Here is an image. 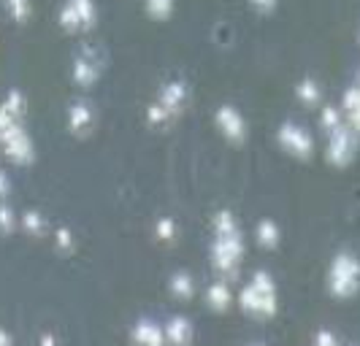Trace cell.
I'll list each match as a JSON object with an SVG mask.
<instances>
[{
	"label": "cell",
	"instance_id": "1",
	"mask_svg": "<svg viewBox=\"0 0 360 346\" xmlns=\"http://www.w3.org/2000/svg\"><path fill=\"white\" fill-rule=\"evenodd\" d=\"M360 287V262L352 255H342L330 265V292L347 298Z\"/></svg>",
	"mask_w": 360,
	"mask_h": 346
},
{
	"label": "cell",
	"instance_id": "2",
	"mask_svg": "<svg viewBox=\"0 0 360 346\" xmlns=\"http://www.w3.org/2000/svg\"><path fill=\"white\" fill-rule=\"evenodd\" d=\"M241 303L244 309L252 314H271L274 311V284L266 274H257L255 281L241 292Z\"/></svg>",
	"mask_w": 360,
	"mask_h": 346
},
{
	"label": "cell",
	"instance_id": "3",
	"mask_svg": "<svg viewBox=\"0 0 360 346\" xmlns=\"http://www.w3.org/2000/svg\"><path fill=\"white\" fill-rule=\"evenodd\" d=\"M355 154V135L352 128H333L330 130V144H328V160L336 165H344Z\"/></svg>",
	"mask_w": 360,
	"mask_h": 346
},
{
	"label": "cell",
	"instance_id": "4",
	"mask_svg": "<svg viewBox=\"0 0 360 346\" xmlns=\"http://www.w3.org/2000/svg\"><path fill=\"white\" fill-rule=\"evenodd\" d=\"M279 141H282L285 149H290V152L298 154V157H307L309 152H311V138H309L307 130H301L298 125H282Z\"/></svg>",
	"mask_w": 360,
	"mask_h": 346
},
{
	"label": "cell",
	"instance_id": "5",
	"mask_svg": "<svg viewBox=\"0 0 360 346\" xmlns=\"http://www.w3.org/2000/svg\"><path fill=\"white\" fill-rule=\"evenodd\" d=\"M217 122H219V128L222 133L228 135V138H233V141H241L244 138V119H241V114L231 106H222V109L217 111Z\"/></svg>",
	"mask_w": 360,
	"mask_h": 346
},
{
	"label": "cell",
	"instance_id": "6",
	"mask_svg": "<svg viewBox=\"0 0 360 346\" xmlns=\"http://www.w3.org/2000/svg\"><path fill=\"white\" fill-rule=\"evenodd\" d=\"M344 109H347L349 128L360 130V84L347 92V98H344Z\"/></svg>",
	"mask_w": 360,
	"mask_h": 346
},
{
	"label": "cell",
	"instance_id": "7",
	"mask_svg": "<svg viewBox=\"0 0 360 346\" xmlns=\"http://www.w3.org/2000/svg\"><path fill=\"white\" fill-rule=\"evenodd\" d=\"M136 341L141 346H160L162 344V335L158 328H152V325H139L136 330Z\"/></svg>",
	"mask_w": 360,
	"mask_h": 346
},
{
	"label": "cell",
	"instance_id": "8",
	"mask_svg": "<svg viewBox=\"0 0 360 346\" xmlns=\"http://www.w3.org/2000/svg\"><path fill=\"white\" fill-rule=\"evenodd\" d=\"M209 300H212V306H214V309H225V306H228V300H231L228 287H225V284H214V287L209 290Z\"/></svg>",
	"mask_w": 360,
	"mask_h": 346
},
{
	"label": "cell",
	"instance_id": "9",
	"mask_svg": "<svg viewBox=\"0 0 360 346\" xmlns=\"http://www.w3.org/2000/svg\"><path fill=\"white\" fill-rule=\"evenodd\" d=\"M168 335H171V341L174 344H179V346H184L187 341H190V328H187V322H174L171 325V330H168Z\"/></svg>",
	"mask_w": 360,
	"mask_h": 346
},
{
	"label": "cell",
	"instance_id": "10",
	"mask_svg": "<svg viewBox=\"0 0 360 346\" xmlns=\"http://www.w3.org/2000/svg\"><path fill=\"white\" fill-rule=\"evenodd\" d=\"M146 8H149V14H155V17H168L171 14V8H174V0H146Z\"/></svg>",
	"mask_w": 360,
	"mask_h": 346
},
{
	"label": "cell",
	"instance_id": "11",
	"mask_svg": "<svg viewBox=\"0 0 360 346\" xmlns=\"http://www.w3.org/2000/svg\"><path fill=\"white\" fill-rule=\"evenodd\" d=\"M257 236H260V244H263V246H274V244H276V227H274L271 222H263L260 230H257Z\"/></svg>",
	"mask_w": 360,
	"mask_h": 346
},
{
	"label": "cell",
	"instance_id": "12",
	"mask_svg": "<svg viewBox=\"0 0 360 346\" xmlns=\"http://www.w3.org/2000/svg\"><path fill=\"white\" fill-rule=\"evenodd\" d=\"M298 95H301L304 100H317V98H320V90H317L314 81H304V84L298 87Z\"/></svg>",
	"mask_w": 360,
	"mask_h": 346
},
{
	"label": "cell",
	"instance_id": "13",
	"mask_svg": "<svg viewBox=\"0 0 360 346\" xmlns=\"http://www.w3.org/2000/svg\"><path fill=\"white\" fill-rule=\"evenodd\" d=\"M174 290L184 292V295H190V292H193V284H190V279H187V276H176V281H174Z\"/></svg>",
	"mask_w": 360,
	"mask_h": 346
},
{
	"label": "cell",
	"instance_id": "14",
	"mask_svg": "<svg viewBox=\"0 0 360 346\" xmlns=\"http://www.w3.org/2000/svg\"><path fill=\"white\" fill-rule=\"evenodd\" d=\"M255 6H257V8H263V11H269V8H274V3H276V0H252Z\"/></svg>",
	"mask_w": 360,
	"mask_h": 346
}]
</instances>
